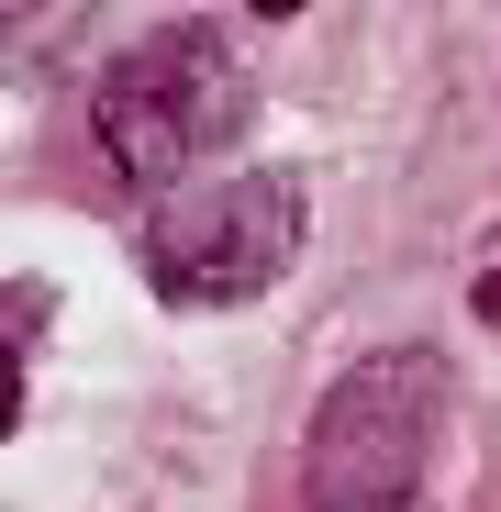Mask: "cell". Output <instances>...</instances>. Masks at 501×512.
Returning <instances> with one entry per match:
<instances>
[{
  "label": "cell",
  "instance_id": "obj_4",
  "mask_svg": "<svg viewBox=\"0 0 501 512\" xmlns=\"http://www.w3.org/2000/svg\"><path fill=\"white\" fill-rule=\"evenodd\" d=\"M245 12H268V23H290V12H301V0H245Z\"/></svg>",
  "mask_w": 501,
  "mask_h": 512
},
{
  "label": "cell",
  "instance_id": "obj_3",
  "mask_svg": "<svg viewBox=\"0 0 501 512\" xmlns=\"http://www.w3.org/2000/svg\"><path fill=\"white\" fill-rule=\"evenodd\" d=\"M301 256V179L290 167H245V179H212L190 201H167L145 223V279L167 301H257L279 268Z\"/></svg>",
  "mask_w": 501,
  "mask_h": 512
},
{
  "label": "cell",
  "instance_id": "obj_1",
  "mask_svg": "<svg viewBox=\"0 0 501 512\" xmlns=\"http://www.w3.org/2000/svg\"><path fill=\"white\" fill-rule=\"evenodd\" d=\"M245 123V67L223 56L212 23H167L145 45H123L90 78V145L123 167L134 190H167Z\"/></svg>",
  "mask_w": 501,
  "mask_h": 512
},
{
  "label": "cell",
  "instance_id": "obj_2",
  "mask_svg": "<svg viewBox=\"0 0 501 512\" xmlns=\"http://www.w3.org/2000/svg\"><path fill=\"white\" fill-rule=\"evenodd\" d=\"M435 423H446V357L424 346L357 357L312 412V457H301L312 512H401L435 457Z\"/></svg>",
  "mask_w": 501,
  "mask_h": 512
}]
</instances>
